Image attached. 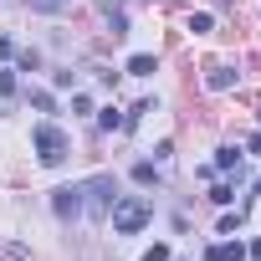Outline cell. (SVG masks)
Instances as JSON below:
<instances>
[{"mask_svg": "<svg viewBox=\"0 0 261 261\" xmlns=\"http://www.w3.org/2000/svg\"><path fill=\"white\" fill-rule=\"evenodd\" d=\"M51 210H57L62 225H72V220L82 215V185H62V190H51Z\"/></svg>", "mask_w": 261, "mask_h": 261, "instance_id": "277c9868", "label": "cell"}, {"mask_svg": "<svg viewBox=\"0 0 261 261\" xmlns=\"http://www.w3.org/2000/svg\"><path fill=\"white\" fill-rule=\"evenodd\" d=\"M251 154H261V134H256V139H251Z\"/></svg>", "mask_w": 261, "mask_h": 261, "instance_id": "e0dca14e", "label": "cell"}, {"mask_svg": "<svg viewBox=\"0 0 261 261\" xmlns=\"http://www.w3.org/2000/svg\"><path fill=\"white\" fill-rule=\"evenodd\" d=\"M149 215H154V210H149V200H139V195H128V200H118V205L108 210V220H113L118 236H139V230L149 225Z\"/></svg>", "mask_w": 261, "mask_h": 261, "instance_id": "7a4b0ae2", "label": "cell"}, {"mask_svg": "<svg viewBox=\"0 0 261 261\" xmlns=\"http://www.w3.org/2000/svg\"><path fill=\"white\" fill-rule=\"evenodd\" d=\"M128 72H134V77H149V72H154V57H149V51H139V57H128Z\"/></svg>", "mask_w": 261, "mask_h": 261, "instance_id": "8992f818", "label": "cell"}, {"mask_svg": "<svg viewBox=\"0 0 261 261\" xmlns=\"http://www.w3.org/2000/svg\"><path fill=\"white\" fill-rule=\"evenodd\" d=\"M256 195H261V179H256Z\"/></svg>", "mask_w": 261, "mask_h": 261, "instance_id": "ac0fdd59", "label": "cell"}, {"mask_svg": "<svg viewBox=\"0 0 261 261\" xmlns=\"http://www.w3.org/2000/svg\"><path fill=\"white\" fill-rule=\"evenodd\" d=\"M31 108H36V113H51L57 102H51V92H31Z\"/></svg>", "mask_w": 261, "mask_h": 261, "instance_id": "30bf717a", "label": "cell"}, {"mask_svg": "<svg viewBox=\"0 0 261 261\" xmlns=\"http://www.w3.org/2000/svg\"><path fill=\"white\" fill-rule=\"evenodd\" d=\"M134 179L139 185H154V164H134Z\"/></svg>", "mask_w": 261, "mask_h": 261, "instance_id": "7c38bea8", "label": "cell"}, {"mask_svg": "<svg viewBox=\"0 0 261 261\" xmlns=\"http://www.w3.org/2000/svg\"><path fill=\"white\" fill-rule=\"evenodd\" d=\"M31 144H36L41 164H62V159H67V134H62L57 123H36V128H31Z\"/></svg>", "mask_w": 261, "mask_h": 261, "instance_id": "3957f363", "label": "cell"}, {"mask_svg": "<svg viewBox=\"0 0 261 261\" xmlns=\"http://www.w3.org/2000/svg\"><path fill=\"white\" fill-rule=\"evenodd\" d=\"M246 256H256V261H261V236H256V241L246 246Z\"/></svg>", "mask_w": 261, "mask_h": 261, "instance_id": "2e32d148", "label": "cell"}, {"mask_svg": "<svg viewBox=\"0 0 261 261\" xmlns=\"http://www.w3.org/2000/svg\"><path fill=\"white\" fill-rule=\"evenodd\" d=\"M144 261H169V246H149V251H144Z\"/></svg>", "mask_w": 261, "mask_h": 261, "instance_id": "5bb4252c", "label": "cell"}, {"mask_svg": "<svg viewBox=\"0 0 261 261\" xmlns=\"http://www.w3.org/2000/svg\"><path fill=\"white\" fill-rule=\"evenodd\" d=\"M205 261H225V246H210V251H205Z\"/></svg>", "mask_w": 261, "mask_h": 261, "instance_id": "9a60e30c", "label": "cell"}, {"mask_svg": "<svg viewBox=\"0 0 261 261\" xmlns=\"http://www.w3.org/2000/svg\"><path fill=\"white\" fill-rule=\"evenodd\" d=\"M210 200H215V205H230V200H236V190H230V185H215V190H210Z\"/></svg>", "mask_w": 261, "mask_h": 261, "instance_id": "8fae6325", "label": "cell"}, {"mask_svg": "<svg viewBox=\"0 0 261 261\" xmlns=\"http://www.w3.org/2000/svg\"><path fill=\"white\" fill-rule=\"evenodd\" d=\"M67 6V0H26V11H46V16H57Z\"/></svg>", "mask_w": 261, "mask_h": 261, "instance_id": "ba28073f", "label": "cell"}, {"mask_svg": "<svg viewBox=\"0 0 261 261\" xmlns=\"http://www.w3.org/2000/svg\"><path fill=\"white\" fill-rule=\"evenodd\" d=\"M0 97H16V77L11 72H0Z\"/></svg>", "mask_w": 261, "mask_h": 261, "instance_id": "4fadbf2b", "label": "cell"}, {"mask_svg": "<svg viewBox=\"0 0 261 261\" xmlns=\"http://www.w3.org/2000/svg\"><path fill=\"white\" fill-rule=\"evenodd\" d=\"M215 169H225V174L241 169V149H220V154H215Z\"/></svg>", "mask_w": 261, "mask_h": 261, "instance_id": "52a82bcc", "label": "cell"}, {"mask_svg": "<svg viewBox=\"0 0 261 261\" xmlns=\"http://www.w3.org/2000/svg\"><path fill=\"white\" fill-rule=\"evenodd\" d=\"M97 123H102V128H123V113H118V108H102Z\"/></svg>", "mask_w": 261, "mask_h": 261, "instance_id": "9c48e42d", "label": "cell"}, {"mask_svg": "<svg viewBox=\"0 0 261 261\" xmlns=\"http://www.w3.org/2000/svg\"><path fill=\"white\" fill-rule=\"evenodd\" d=\"M205 87H210V92H225V87H236V67H215V72L205 77Z\"/></svg>", "mask_w": 261, "mask_h": 261, "instance_id": "5b68a950", "label": "cell"}, {"mask_svg": "<svg viewBox=\"0 0 261 261\" xmlns=\"http://www.w3.org/2000/svg\"><path fill=\"white\" fill-rule=\"evenodd\" d=\"M113 205H118V179H113V174H92V179L82 185V210H87L92 220H108Z\"/></svg>", "mask_w": 261, "mask_h": 261, "instance_id": "6da1fadb", "label": "cell"}]
</instances>
